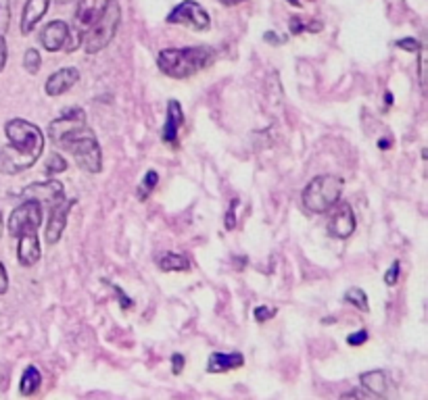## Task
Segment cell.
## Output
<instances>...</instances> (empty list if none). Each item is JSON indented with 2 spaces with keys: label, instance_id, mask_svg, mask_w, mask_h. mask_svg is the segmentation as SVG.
<instances>
[{
  "label": "cell",
  "instance_id": "obj_33",
  "mask_svg": "<svg viewBox=\"0 0 428 400\" xmlns=\"http://www.w3.org/2000/svg\"><path fill=\"white\" fill-rule=\"evenodd\" d=\"M289 27H291V34H295V36H299V34H303L307 27V23L301 19V17H293L291 19V23H289Z\"/></svg>",
  "mask_w": 428,
  "mask_h": 400
},
{
  "label": "cell",
  "instance_id": "obj_8",
  "mask_svg": "<svg viewBox=\"0 0 428 400\" xmlns=\"http://www.w3.org/2000/svg\"><path fill=\"white\" fill-rule=\"evenodd\" d=\"M360 384L362 388L370 392L372 396L378 400H397V386L391 380V375L382 369H374V371H366L360 375Z\"/></svg>",
  "mask_w": 428,
  "mask_h": 400
},
{
  "label": "cell",
  "instance_id": "obj_21",
  "mask_svg": "<svg viewBox=\"0 0 428 400\" xmlns=\"http://www.w3.org/2000/svg\"><path fill=\"white\" fill-rule=\"evenodd\" d=\"M159 267L161 271H188L190 263L184 254L178 252H165L161 259H159Z\"/></svg>",
  "mask_w": 428,
  "mask_h": 400
},
{
  "label": "cell",
  "instance_id": "obj_41",
  "mask_svg": "<svg viewBox=\"0 0 428 400\" xmlns=\"http://www.w3.org/2000/svg\"><path fill=\"white\" fill-rule=\"evenodd\" d=\"M378 146H380V148H389V140H380Z\"/></svg>",
  "mask_w": 428,
  "mask_h": 400
},
{
  "label": "cell",
  "instance_id": "obj_9",
  "mask_svg": "<svg viewBox=\"0 0 428 400\" xmlns=\"http://www.w3.org/2000/svg\"><path fill=\"white\" fill-rule=\"evenodd\" d=\"M21 194H23L25 200H34L38 205H49V207H55V205L65 200V188H63L61 181H57V179L36 181V183L27 186Z\"/></svg>",
  "mask_w": 428,
  "mask_h": 400
},
{
  "label": "cell",
  "instance_id": "obj_2",
  "mask_svg": "<svg viewBox=\"0 0 428 400\" xmlns=\"http://www.w3.org/2000/svg\"><path fill=\"white\" fill-rule=\"evenodd\" d=\"M215 60V51L209 46H188V49H165L157 55L159 69L174 77V79H186L203 69H207Z\"/></svg>",
  "mask_w": 428,
  "mask_h": 400
},
{
  "label": "cell",
  "instance_id": "obj_1",
  "mask_svg": "<svg viewBox=\"0 0 428 400\" xmlns=\"http://www.w3.org/2000/svg\"><path fill=\"white\" fill-rule=\"evenodd\" d=\"M8 144L0 150V173L17 175L34 167L44 153V134L36 123L11 119L4 123Z\"/></svg>",
  "mask_w": 428,
  "mask_h": 400
},
{
  "label": "cell",
  "instance_id": "obj_32",
  "mask_svg": "<svg viewBox=\"0 0 428 400\" xmlns=\"http://www.w3.org/2000/svg\"><path fill=\"white\" fill-rule=\"evenodd\" d=\"M366 340H367L366 330H360V332H353V334L347 336V344H349V346H362Z\"/></svg>",
  "mask_w": 428,
  "mask_h": 400
},
{
  "label": "cell",
  "instance_id": "obj_30",
  "mask_svg": "<svg viewBox=\"0 0 428 400\" xmlns=\"http://www.w3.org/2000/svg\"><path fill=\"white\" fill-rule=\"evenodd\" d=\"M397 280H399V261H395V263L389 267V271H386V276H384V284L389 288H393L397 284Z\"/></svg>",
  "mask_w": 428,
  "mask_h": 400
},
{
  "label": "cell",
  "instance_id": "obj_3",
  "mask_svg": "<svg viewBox=\"0 0 428 400\" xmlns=\"http://www.w3.org/2000/svg\"><path fill=\"white\" fill-rule=\"evenodd\" d=\"M55 146L65 150V153H69L84 172H103V153H101L96 136L92 134V129H88V125L61 138Z\"/></svg>",
  "mask_w": 428,
  "mask_h": 400
},
{
  "label": "cell",
  "instance_id": "obj_6",
  "mask_svg": "<svg viewBox=\"0 0 428 400\" xmlns=\"http://www.w3.org/2000/svg\"><path fill=\"white\" fill-rule=\"evenodd\" d=\"M42 217H44V211H42V205L34 202V200H23L17 209H13L11 217H8V233L13 238H19L21 233H27V231H38L42 226Z\"/></svg>",
  "mask_w": 428,
  "mask_h": 400
},
{
  "label": "cell",
  "instance_id": "obj_36",
  "mask_svg": "<svg viewBox=\"0 0 428 400\" xmlns=\"http://www.w3.org/2000/svg\"><path fill=\"white\" fill-rule=\"evenodd\" d=\"M6 290H8V273H6V269H4V265L0 261V296L6 294Z\"/></svg>",
  "mask_w": 428,
  "mask_h": 400
},
{
  "label": "cell",
  "instance_id": "obj_42",
  "mask_svg": "<svg viewBox=\"0 0 428 400\" xmlns=\"http://www.w3.org/2000/svg\"><path fill=\"white\" fill-rule=\"evenodd\" d=\"M289 2H291V4H295V6H301V2H299V0H289Z\"/></svg>",
  "mask_w": 428,
  "mask_h": 400
},
{
  "label": "cell",
  "instance_id": "obj_34",
  "mask_svg": "<svg viewBox=\"0 0 428 400\" xmlns=\"http://www.w3.org/2000/svg\"><path fill=\"white\" fill-rule=\"evenodd\" d=\"M184 363H186V361H184V354H178V352L172 354V367H174V373H176V375H180L184 371Z\"/></svg>",
  "mask_w": 428,
  "mask_h": 400
},
{
  "label": "cell",
  "instance_id": "obj_26",
  "mask_svg": "<svg viewBox=\"0 0 428 400\" xmlns=\"http://www.w3.org/2000/svg\"><path fill=\"white\" fill-rule=\"evenodd\" d=\"M11 25V0H0V36L8 32Z\"/></svg>",
  "mask_w": 428,
  "mask_h": 400
},
{
  "label": "cell",
  "instance_id": "obj_40",
  "mask_svg": "<svg viewBox=\"0 0 428 400\" xmlns=\"http://www.w3.org/2000/svg\"><path fill=\"white\" fill-rule=\"evenodd\" d=\"M224 6H237V4H241V2H245V0H220Z\"/></svg>",
  "mask_w": 428,
  "mask_h": 400
},
{
  "label": "cell",
  "instance_id": "obj_18",
  "mask_svg": "<svg viewBox=\"0 0 428 400\" xmlns=\"http://www.w3.org/2000/svg\"><path fill=\"white\" fill-rule=\"evenodd\" d=\"M111 2L113 0H80L75 11V23L82 27H90L94 21H99V17L107 11Z\"/></svg>",
  "mask_w": 428,
  "mask_h": 400
},
{
  "label": "cell",
  "instance_id": "obj_19",
  "mask_svg": "<svg viewBox=\"0 0 428 400\" xmlns=\"http://www.w3.org/2000/svg\"><path fill=\"white\" fill-rule=\"evenodd\" d=\"M51 6V0H27L23 6V17H21V34L34 32V27L40 23V19L46 15Z\"/></svg>",
  "mask_w": 428,
  "mask_h": 400
},
{
  "label": "cell",
  "instance_id": "obj_20",
  "mask_svg": "<svg viewBox=\"0 0 428 400\" xmlns=\"http://www.w3.org/2000/svg\"><path fill=\"white\" fill-rule=\"evenodd\" d=\"M40 384H42V375H40L38 367H36V365H30V367L23 371V375H21V384H19L21 396H32V394H36L38 388H40Z\"/></svg>",
  "mask_w": 428,
  "mask_h": 400
},
{
  "label": "cell",
  "instance_id": "obj_27",
  "mask_svg": "<svg viewBox=\"0 0 428 400\" xmlns=\"http://www.w3.org/2000/svg\"><path fill=\"white\" fill-rule=\"evenodd\" d=\"M276 313H278V309H274V307H257V309L253 311V317H255V321L263 323V321L276 317Z\"/></svg>",
  "mask_w": 428,
  "mask_h": 400
},
{
  "label": "cell",
  "instance_id": "obj_22",
  "mask_svg": "<svg viewBox=\"0 0 428 400\" xmlns=\"http://www.w3.org/2000/svg\"><path fill=\"white\" fill-rule=\"evenodd\" d=\"M345 300L349 302V304H353L355 309H360V311H364V313H367L370 311V302H367V294L362 290V288L353 286L349 288L347 292H345Z\"/></svg>",
  "mask_w": 428,
  "mask_h": 400
},
{
  "label": "cell",
  "instance_id": "obj_39",
  "mask_svg": "<svg viewBox=\"0 0 428 400\" xmlns=\"http://www.w3.org/2000/svg\"><path fill=\"white\" fill-rule=\"evenodd\" d=\"M420 60H418V67H420V82L424 84V63H427V57H424V51L420 49Z\"/></svg>",
  "mask_w": 428,
  "mask_h": 400
},
{
  "label": "cell",
  "instance_id": "obj_37",
  "mask_svg": "<svg viewBox=\"0 0 428 400\" xmlns=\"http://www.w3.org/2000/svg\"><path fill=\"white\" fill-rule=\"evenodd\" d=\"M111 290H115L118 292V296H120V302H122V309H132V300L123 294V290L120 286H113L111 284Z\"/></svg>",
  "mask_w": 428,
  "mask_h": 400
},
{
  "label": "cell",
  "instance_id": "obj_25",
  "mask_svg": "<svg viewBox=\"0 0 428 400\" xmlns=\"http://www.w3.org/2000/svg\"><path fill=\"white\" fill-rule=\"evenodd\" d=\"M67 169V161L63 159L59 153H53L46 161V167H44V173L46 175H57V173H63Z\"/></svg>",
  "mask_w": 428,
  "mask_h": 400
},
{
  "label": "cell",
  "instance_id": "obj_24",
  "mask_svg": "<svg viewBox=\"0 0 428 400\" xmlns=\"http://www.w3.org/2000/svg\"><path fill=\"white\" fill-rule=\"evenodd\" d=\"M23 67H25V71L32 73V75H36V73L40 71L42 57H40V53H38L36 49H27V53L23 55Z\"/></svg>",
  "mask_w": 428,
  "mask_h": 400
},
{
  "label": "cell",
  "instance_id": "obj_17",
  "mask_svg": "<svg viewBox=\"0 0 428 400\" xmlns=\"http://www.w3.org/2000/svg\"><path fill=\"white\" fill-rule=\"evenodd\" d=\"M245 365V354L234 350V352H211L207 361V371L209 373H226L241 369Z\"/></svg>",
  "mask_w": 428,
  "mask_h": 400
},
{
  "label": "cell",
  "instance_id": "obj_29",
  "mask_svg": "<svg viewBox=\"0 0 428 400\" xmlns=\"http://www.w3.org/2000/svg\"><path fill=\"white\" fill-rule=\"evenodd\" d=\"M397 49H401V51H405V53H418L422 46H420V42L418 40H414V38H403V40H397V44H395Z\"/></svg>",
  "mask_w": 428,
  "mask_h": 400
},
{
  "label": "cell",
  "instance_id": "obj_11",
  "mask_svg": "<svg viewBox=\"0 0 428 400\" xmlns=\"http://www.w3.org/2000/svg\"><path fill=\"white\" fill-rule=\"evenodd\" d=\"M73 205H75V198H69V200H63L59 205L51 207V217H49L46 231H44V240H46V244L55 246V244L61 240L63 231H65V226H67L69 211H71Z\"/></svg>",
  "mask_w": 428,
  "mask_h": 400
},
{
  "label": "cell",
  "instance_id": "obj_15",
  "mask_svg": "<svg viewBox=\"0 0 428 400\" xmlns=\"http://www.w3.org/2000/svg\"><path fill=\"white\" fill-rule=\"evenodd\" d=\"M77 79H80V71L75 67H63L46 79L44 90H46L49 96H61L77 84Z\"/></svg>",
  "mask_w": 428,
  "mask_h": 400
},
{
  "label": "cell",
  "instance_id": "obj_28",
  "mask_svg": "<svg viewBox=\"0 0 428 400\" xmlns=\"http://www.w3.org/2000/svg\"><path fill=\"white\" fill-rule=\"evenodd\" d=\"M341 400H378L376 396H372L370 392H366L364 388H353L347 394H343Z\"/></svg>",
  "mask_w": 428,
  "mask_h": 400
},
{
  "label": "cell",
  "instance_id": "obj_10",
  "mask_svg": "<svg viewBox=\"0 0 428 400\" xmlns=\"http://www.w3.org/2000/svg\"><path fill=\"white\" fill-rule=\"evenodd\" d=\"M82 127H86V113H84V109L73 107L49 125V136H51L53 144H57L61 138L82 129Z\"/></svg>",
  "mask_w": 428,
  "mask_h": 400
},
{
  "label": "cell",
  "instance_id": "obj_16",
  "mask_svg": "<svg viewBox=\"0 0 428 400\" xmlns=\"http://www.w3.org/2000/svg\"><path fill=\"white\" fill-rule=\"evenodd\" d=\"M67 38H69V25L65 21H51L44 25L40 42L49 53H57V51L65 49Z\"/></svg>",
  "mask_w": 428,
  "mask_h": 400
},
{
  "label": "cell",
  "instance_id": "obj_35",
  "mask_svg": "<svg viewBox=\"0 0 428 400\" xmlns=\"http://www.w3.org/2000/svg\"><path fill=\"white\" fill-rule=\"evenodd\" d=\"M263 38H265V42H268V44H274V46H278V44H284V42H287V38H284V36H278L276 32H265V36H263Z\"/></svg>",
  "mask_w": 428,
  "mask_h": 400
},
{
  "label": "cell",
  "instance_id": "obj_7",
  "mask_svg": "<svg viewBox=\"0 0 428 400\" xmlns=\"http://www.w3.org/2000/svg\"><path fill=\"white\" fill-rule=\"evenodd\" d=\"M168 23L172 25H186L190 30H196V32H207L209 25H211V19H209V13L194 0H182L170 15H168Z\"/></svg>",
  "mask_w": 428,
  "mask_h": 400
},
{
  "label": "cell",
  "instance_id": "obj_5",
  "mask_svg": "<svg viewBox=\"0 0 428 400\" xmlns=\"http://www.w3.org/2000/svg\"><path fill=\"white\" fill-rule=\"evenodd\" d=\"M120 21H122V8H120V4L113 0V2L107 6V11L99 17V21H94V23L88 27L86 36L82 38L84 51H86L88 55H96V53L105 51V49L111 44V40L115 38L118 27H120Z\"/></svg>",
  "mask_w": 428,
  "mask_h": 400
},
{
  "label": "cell",
  "instance_id": "obj_4",
  "mask_svg": "<svg viewBox=\"0 0 428 400\" xmlns=\"http://www.w3.org/2000/svg\"><path fill=\"white\" fill-rule=\"evenodd\" d=\"M345 190V181L339 175L324 173L313 177L303 190V207L309 213H328L334 205H339Z\"/></svg>",
  "mask_w": 428,
  "mask_h": 400
},
{
  "label": "cell",
  "instance_id": "obj_38",
  "mask_svg": "<svg viewBox=\"0 0 428 400\" xmlns=\"http://www.w3.org/2000/svg\"><path fill=\"white\" fill-rule=\"evenodd\" d=\"M6 57H8V53H6V42H4V36H0V71H2L4 65H6Z\"/></svg>",
  "mask_w": 428,
  "mask_h": 400
},
{
  "label": "cell",
  "instance_id": "obj_14",
  "mask_svg": "<svg viewBox=\"0 0 428 400\" xmlns=\"http://www.w3.org/2000/svg\"><path fill=\"white\" fill-rule=\"evenodd\" d=\"M184 123V113H182V105L178 101H170L168 103V119H165V125L161 129V140L172 146V148H178L180 140H178V131L182 127Z\"/></svg>",
  "mask_w": 428,
  "mask_h": 400
},
{
  "label": "cell",
  "instance_id": "obj_23",
  "mask_svg": "<svg viewBox=\"0 0 428 400\" xmlns=\"http://www.w3.org/2000/svg\"><path fill=\"white\" fill-rule=\"evenodd\" d=\"M157 183H159V173L146 172V175L142 177V181H140V186H138V192H136L138 200H146V198L151 196V192L157 188Z\"/></svg>",
  "mask_w": 428,
  "mask_h": 400
},
{
  "label": "cell",
  "instance_id": "obj_31",
  "mask_svg": "<svg viewBox=\"0 0 428 400\" xmlns=\"http://www.w3.org/2000/svg\"><path fill=\"white\" fill-rule=\"evenodd\" d=\"M237 207H239V198H232V202H230V211L226 213V228L228 229L237 228Z\"/></svg>",
  "mask_w": 428,
  "mask_h": 400
},
{
  "label": "cell",
  "instance_id": "obj_43",
  "mask_svg": "<svg viewBox=\"0 0 428 400\" xmlns=\"http://www.w3.org/2000/svg\"><path fill=\"white\" fill-rule=\"evenodd\" d=\"M0 236H2V215H0Z\"/></svg>",
  "mask_w": 428,
  "mask_h": 400
},
{
  "label": "cell",
  "instance_id": "obj_12",
  "mask_svg": "<svg viewBox=\"0 0 428 400\" xmlns=\"http://www.w3.org/2000/svg\"><path fill=\"white\" fill-rule=\"evenodd\" d=\"M355 231V215L349 202H339L336 211L332 213V217L328 219V233L332 238L345 240Z\"/></svg>",
  "mask_w": 428,
  "mask_h": 400
},
{
  "label": "cell",
  "instance_id": "obj_13",
  "mask_svg": "<svg viewBox=\"0 0 428 400\" xmlns=\"http://www.w3.org/2000/svg\"><path fill=\"white\" fill-rule=\"evenodd\" d=\"M19 244H17V259L23 267H34L40 257H42V246H40V238H38V231H27V233H21L19 238Z\"/></svg>",
  "mask_w": 428,
  "mask_h": 400
}]
</instances>
